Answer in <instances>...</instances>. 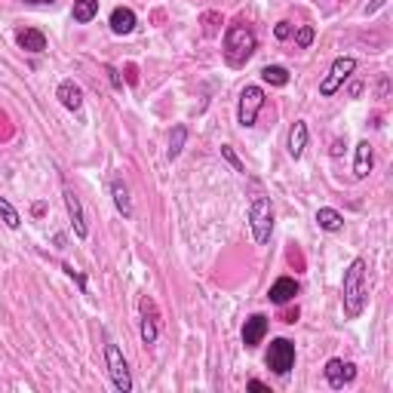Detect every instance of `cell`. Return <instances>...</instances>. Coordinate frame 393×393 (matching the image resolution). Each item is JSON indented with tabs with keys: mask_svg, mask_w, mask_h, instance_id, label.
<instances>
[{
	"mask_svg": "<svg viewBox=\"0 0 393 393\" xmlns=\"http://www.w3.org/2000/svg\"><path fill=\"white\" fill-rule=\"evenodd\" d=\"M255 50H258V37L246 22H233L224 31V61L231 68H243Z\"/></svg>",
	"mask_w": 393,
	"mask_h": 393,
	"instance_id": "obj_1",
	"label": "cell"
},
{
	"mask_svg": "<svg viewBox=\"0 0 393 393\" xmlns=\"http://www.w3.org/2000/svg\"><path fill=\"white\" fill-rule=\"evenodd\" d=\"M341 298H344V314H347V320H356L365 307V298H369V292H365V258L350 261L347 274H344Z\"/></svg>",
	"mask_w": 393,
	"mask_h": 393,
	"instance_id": "obj_2",
	"label": "cell"
},
{
	"mask_svg": "<svg viewBox=\"0 0 393 393\" xmlns=\"http://www.w3.org/2000/svg\"><path fill=\"white\" fill-rule=\"evenodd\" d=\"M249 227H252V237L258 246H265L271 240L274 231V209H271V200L267 197H255L249 206Z\"/></svg>",
	"mask_w": 393,
	"mask_h": 393,
	"instance_id": "obj_3",
	"label": "cell"
},
{
	"mask_svg": "<svg viewBox=\"0 0 393 393\" xmlns=\"http://www.w3.org/2000/svg\"><path fill=\"white\" fill-rule=\"evenodd\" d=\"M265 363L274 375H289V369L295 365V344L289 338H274L271 347H267Z\"/></svg>",
	"mask_w": 393,
	"mask_h": 393,
	"instance_id": "obj_4",
	"label": "cell"
},
{
	"mask_svg": "<svg viewBox=\"0 0 393 393\" xmlns=\"http://www.w3.org/2000/svg\"><path fill=\"white\" fill-rule=\"evenodd\" d=\"M265 108V89L261 86H246L243 93H240V108H237V123L243 129L255 126V120H258V111Z\"/></svg>",
	"mask_w": 393,
	"mask_h": 393,
	"instance_id": "obj_5",
	"label": "cell"
},
{
	"mask_svg": "<svg viewBox=\"0 0 393 393\" xmlns=\"http://www.w3.org/2000/svg\"><path fill=\"white\" fill-rule=\"evenodd\" d=\"M105 360H108V372H111L114 387L120 390V393L133 390V375H129V365H126V360H123V354H120V347H117L114 341L105 344Z\"/></svg>",
	"mask_w": 393,
	"mask_h": 393,
	"instance_id": "obj_6",
	"label": "cell"
},
{
	"mask_svg": "<svg viewBox=\"0 0 393 393\" xmlns=\"http://www.w3.org/2000/svg\"><path fill=\"white\" fill-rule=\"evenodd\" d=\"M356 71V59L350 56H341L332 61V68H329V77L320 84V95H335L338 89H341V84L350 77V74Z\"/></svg>",
	"mask_w": 393,
	"mask_h": 393,
	"instance_id": "obj_7",
	"label": "cell"
},
{
	"mask_svg": "<svg viewBox=\"0 0 393 393\" xmlns=\"http://www.w3.org/2000/svg\"><path fill=\"white\" fill-rule=\"evenodd\" d=\"M139 307H142V344H154L157 335H160V314H157L154 298L144 295Z\"/></svg>",
	"mask_w": 393,
	"mask_h": 393,
	"instance_id": "obj_8",
	"label": "cell"
},
{
	"mask_svg": "<svg viewBox=\"0 0 393 393\" xmlns=\"http://www.w3.org/2000/svg\"><path fill=\"white\" fill-rule=\"evenodd\" d=\"M61 194H65V209H68V218H71V224H74V233H77L80 240H86L89 227H86V215H84V206H80V197L74 194L68 184L61 188Z\"/></svg>",
	"mask_w": 393,
	"mask_h": 393,
	"instance_id": "obj_9",
	"label": "cell"
},
{
	"mask_svg": "<svg viewBox=\"0 0 393 393\" xmlns=\"http://www.w3.org/2000/svg\"><path fill=\"white\" fill-rule=\"evenodd\" d=\"M356 378V365L354 363H344V360H329L326 363V381L332 384L335 390H341L344 384H350Z\"/></svg>",
	"mask_w": 393,
	"mask_h": 393,
	"instance_id": "obj_10",
	"label": "cell"
},
{
	"mask_svg": "<svg viewBox=\"0 0 393 393\" xmlns=\"http://www.w3.org/2000/svg\"><path fill=\"white\" fill-rule=\"evenodd\" d=\"M267 335V316L265 314H252L243 326V344L246 347H258Z\"/></svg>",
	"mask_w": 393,
	"mask_h": 393,
	"instance_id": "obj_11",
	"label": "cell"
},
{
	"mask_svg": "<svg viewBox=\"0 0 393 393\" xmlns=\"http://www.w3.org/2000/svg\"><path fill=\"white\" fill-rule=\"evenodd\" d=\"M295 295H298V280H292V277H280L271 289H267V298H271L274 305H286V301H292Z\"/></svg>",
	"mask_w": 393,
	"mask_h": 393,
	"instance_id": "obj_12",
	"label": "cell"
},
{
	"mask_svg": "<svg viewBox=\"0 0 393 393\" xmlns=\"http://www.w3.org/2000/svg\"><path fill=\"white\" fill-rule=\"evenodd\" d=\"M56 99L68 108V111H80V108H84V93H80V86L74 84V80H65V84H59Z\"/></svg>",
	"mask_w": 393,
	"mask_h": 393,
	"instance_id": "obj_13",
	"label": "cell"
},
{
	"mask_svg": "<svg viewBox=\"0 0 393 393\" xmlns=\"http://www.w3.org/2000/svg\"><path fill=\"white\" fill-rule=\"evenodd\" d=\"M372 166H375V151H372L369 142L356 144V160H354V175L356 178H369Z\"/></svg>",
	"mask_w": 393,
	"mask_h": 393,
	"instance_id": "obj_14",
	"label": "cell"
},
{
	"mask_svg": "<svg viewBox=\"0 0 393 393\" xmlns=\"http://www.w3.org/2000/svg\"><path fill=\"white\" fill-rule=\"evenodd\" d=\"M111 197H114V206L123 218H133V200H129V188L123 178H114L111 182Z\"/></svg>",
	"mask_w": 393,
	"mask_h": 393,
	"instance_id": "obj_15",
	"label": "cell"
},
{
	"mask_svg": "<svg viewBox=\"0 0 393 393\" xmlns=\"http://www.w3.org/2000/svg\"><path fill=\"white\" fill-rule=\"evenodd\" d=\"M111 31L120 34V37L135 31V12L129 10V6H117V10L111 12Z\"/></svg>",
	"mask_w": 393,
	"mask_h": 393,
	"instance_id": "obj_16",
	"label": "cell"
},
{
	"mask_svg": "<svg viewBox=\"0 0 393 393\" xmlns=\"http://www.w3.org/2000/svg\"><path fill=\"white\" fill-rule=\"evenodd\" d=\"M307 148V123L305 120H295V126L289 129V154L298 160Z\"/></svg>",
	"mask_w": 393,
	"mask_h": 393,
	"instance_id": "obj_17",
	"label": "cell"
},
{
	"mask_svg": "<svg viewBox=\"0 0 393 393\" xmlns=\"http://www.w3.org/2000/svg\"><path fill=\"white\" fill-rule=\"evenodd\" d=\"M16 40H19V46H22V50H28V52H44L46 50V37L40 31H34V28L19 31Z\"/></svg>",
	"mask_w": 393,
	"mask_h": 393,
	"instance_id": "obj_18",
	"label": "cell"
},
{
	"mask_svg": "<svg viewBox=\"0 0 393 393\" xmlns=\"http://www.w3.org/2000/svg\"><path fill=\"white\" fill-rule=\"evenodd\" d=\"M316 224H320L323 231H329V233H338L344 227V215L338 209H320L316 212Z\"/></svg>",
	"mask_w": 393,
	"mask_h": 393,
	"instance_id": "obj_19",
	"label": "cell"
},
{
	"mask_svg": "<svg viewBox=\"0 0 393 393\" xmlns=\"http://www.w3.org/2000/svg\"><path fill=\"white\" fill-rule=\"evenodd\" d=\"M99 16V0H74V22L86 25Z\"/></svg>",
	"mask_w": 393,
	"mask_h": 393,
	"instance_id": "obj_20",
	"label": "cell"
},
{
	"mask_svg": "<svg viewBox=\"0 0 393 393\" xmlns=\"http://www.w3.org/2000/svg\"><path fill=\"white\" fill-rule=\"evenodd\" d=\"M184 142H188V126H184V123H178V126L172 129V135H169V151H166L169 160H175V157L182 154V151H184Z\"/></svg>",
	"mask_w": 393,
	"mask_h": 393,
	"instance_id": "obj_21",
	"label": "cell"
},
{
	"mask_svg": "<svg viewBox=\"0 0 393 393\" xmlns=\"http://www.w3.org/2000/svg\"><path fill=\"white\" fill-rule=\"evenodd\" d=\"M261 80L271 86H286L289 84V71L282 65H267L265 71H261Z\"/></svg>",
	"mask_w": 393,
	"mask_h": 393,
	"instance_id": "obj_22",
	"label": "cell"
},
{
	"mask_svg": "<svg viewBox=\"0 0 393 393\" xmlns=\"http://www.w3.org/2000/svg\"><path fill=\"white\" fill-rule=\"evenodd\" d=\"M200 25H203L206 37H215V34L222 31L224 19H222V12H203V16H200Z\"/></svg>",
	"mask_w": 393,
	"mask_h": 393,
	"instance_id": "obj_23",
	"label": "cell"
},
{
	"mask_svg": "<svg viewBox=\"0 0 393 393\" xmlns=\"http://www.w3.org/2000/svg\"><path fill=\"white\" fill-rule=\"evenodd\" d=\"M0 218H3L6 227H12V231H19V224H22V218H19L16 206H12L6 197H0Z\"/></svg>",
	"mask_w": 393,
	"mask_h": 393,
	"instance_id": "obj_24",
	"label": "cell"
},
{
	"mask_svg": "<svg viewBox=\"0 0 393 393\" xmlns=\"http://www.w3.org/2000/svg\"><path fill=\"white\" fill-rule=\"evenodd\" d=\"M310 44H314V28H310V25H301L298 34H295V46H298V50H307Z\"/></svg>",
	"mask_w": 393,
	"mask_h": 393,
	"instance_id": "obj_25",
	"label": "cell"
},
{
	"mask_svg": "<svg viewBox=\"0 0 393 393\" xmlns=\"http://www.w3.org/2000/svg\"><path fill=\"white\" fill-rule=\"evenodd\" d=\"M61 271H65L68 277H71L74 282H77V286H80V292H86V277H84V274H80V271H74V265H68V261H65V265H61Z\"/></svg>",
	"mask_w": 393,
	"mask_h": 393,
	"instance_id": "obj_26",
	"label": "cell"
},
{
	"mask_svg": "<svg viewBox=\"0 0 393 393\" xmlns=\"http://www.w3.org/2000/svg\"><path fill=\"white\" fill-rule=\"evenodd\" d=\"M222 157H224V160L231 163V166L237 169V172H243V163H240V157L233 154V148H231V144H222Z\"/></svg>",
	"mask_w": 393,
	"mask_h": 393,
	"instance_id": "obj_27",
	"label": "cell"
},
{
	"mask_svg": "<svg viewBox=\"0 0 393 393\" xmlns=\"http://www.w3.org/2000/svg\"><path fill=\"white\" fill-rule=\"evenodd\" d=\"M274 37H277V40H289V37H292V22H277Z\"/></svg>",
	"mask_w": 393,
	"mask_h": 393,
	"instance_id": "obj_28",
	"label": "cell"
},
{
	"mask_svg": "<svg viewBox=\"0 0 393 393\" xmlns=\"http://www.w3.org/2000/svg\"><path fill=\"white\" fill-rule=\"evenodd\" d=\"M105 71H108V80H111V86H114V89H123V77H120V71H117L114 65H108Z\"/></svg>",
	"mask_w": 393,
	"mask_h": 393,
	"instance_id": "obj_29",
	"label": "cell"
},
{
	"mask_svg": "<svg viewBox=\"0 0 393 393\" xmlns=\"http://www.w3.org/2000/svg\"><path fill=\"white\" fill-rule=\"evenodd\" d=\"M126 84L129 86L139 84V68H135V65H126Z\"/></svg>",
	"mask_w": 393,
	"mask_h": 393,
	"instance_id": "obj_30",
	"label": "cell"
},
{
	"mask_svg": "<svg viewBox=\"0 0 393 393\" xmlns=\"http://www.w3.org/2000/svg\"><path fill=\"white\" fill-rule=\"evenodd\" d=\"M280 320H282V323H295V320H298V307H286V310L280 314Z\"/></svg>",
	"mask_w": 393,
	"mask_h": 393,
	"instance_id": "obj_31",
	"label": "cell"
},
{
	"mask_svg": "<svg viewBox=\"0 0 393 393\" xmlns=\"http://www.w3.org/2000/svg\"><path fill=\"white\" fill-rule=\"evenodd\" d=\"M249 390H255V393H271V387H267V384H261L258 378H252V381H249Z\"/></svg>",
	"mask_w": 393,
	"mask_h": 393,
	"instance_id": "obj_32",
	"label": "cell"
},
{
	"mask_svg": "<svg viewBox=\"0 0 393 393\" xmlns=\"http://www.w3.org/2000/svg\"><path fill=\"white\" fill-rule=\"evenodd\" d=\"M341 154H344V142L335 139V142H332V157H341Z\"/></svg>",
	"mask_w": 393,
	"mask_h": 393,
	"instance_id": "obj_33",
	"label": "cell"
},
{
	"mask_svg": "<svg viewBox=\"0 0 393 393\" xmlns=\"http://www.w3.org/2000/svg\"><path fill=\"white\" fill-rule=\"evenodd\" d=\"M387 89H390V80L387 77H381V86H378V93H381V99L387 95Z\"/></svg>",
	"mask_w": 393,
	"mask_h": 393,
	"instance_id": "obj_34",
	"label": "cell"
},
{
	"mask_svg": "<svg viewBox=\"0 0 393 393\" xmlns=\"http://www.w3.org/2000/svg\"><path fill=\"white\" fill-rule=\"evenodd\" d=\"M28 3H56V0H28Z\"/></svg>",
	"mask_w": 393,
	"mask_h": 393,
	"instance_id": "obj_35",
	"label": "cell"
}]
</instances>
